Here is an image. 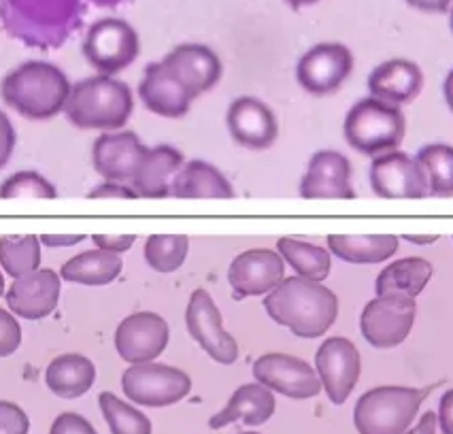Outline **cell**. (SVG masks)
Masks as SVG:
<instances>
[{"instance_id":"cell-1","label":"cell","mask_w":453,"mask_h":434,"mask_svg":"<svg viewBox=\"0 0 453 434\" xmlns=\"http://www.w3.org/2000/svg\"><path fill=\"white\" fill-rule=\"evenodd\" d=\"M81 0H0V26L15 41L39 50L65 45L81 26Z\"/></svg>"},{"instance_id":"cell-29","label":"cell","mask_w":453,"mask_h":434,"mask_svg":"<svg viewBox=\"0 0 453 434\" xmlns=\"http://www.w3.org/2000/svg\"><path fill=\"white\" fill-rule=\"evenodd\" d=\"M124 262L119 258V253H111L104 250H92L77 253L75 258L62 264L60 275L62 279L71 283H81V285H107L119 277L122 273Z\"/></svg>"},{"instance_id":"cell-11","label":"cell","mask_w":453,"mask_h":434,"mask_svg":"<svg viewBox=\"0 0 453 434\" xmlns=\"http://www.w3.org/2000/svg\"><path fill=\"white\" fill-rule=\"evenodd\" d=\"M186 326L189 337L219 364H234L239 358V343L224 330V320L218 305L207 290H194L186 309Z\"/></svg>"},{"instance_id":"cell-12","label":"cell","mask_w":453,"mask_h":434,"mask_svg":"<svg viewBox=\"0 0 453 434\" xmlns=\"http://www.w3.org/2000/svg\"><path fill=\"white\" fill-rule=\"evenodd\" d=\"M254 377L271 391L288 399H313L321 390L318 370L289 353H265L254 362Z\"/></svg>"},{"instance_id":"cell-52","label":"cell","mask_w":453,"mask_h":434,"mask_svg":"<svg viewBox=\"0 0 453 434\" xmlns=\"http://www.w3.org/2000/svg\"><path fill=\"white\" fill-rule=\"evenodd\" d=\"M3 292H4V277L3 273H0V296H3Z\"/></svg>"},{"instance_id":"cell-46","label":"cell","mask_w":453,"mask_h":434,"mask_svg":"<svg viewBox=\"0 0 453 434\" xmlns=\"http://www.w3.org/2000/svg\"><path fill=\"white\" fill-rule=\"evenodd\" d=\"M81 241H86V235H75V236L43 235L41 236V243H45V245H50V247H71V245H77V243H81Z\"/></svg>"},{"instance_id":"cell-5","label":"cell","mask_w":453,"mask_h":434,"mask_svg":"<svg viewBox=\"0 0 453 434\" xmlns=\"http://www.w3.org/2000/svg\"><path fill=\"white\" fill-rule=\"evenodd\" d=\"M381 385L360 396L354 409L356 430L360 434H404L418 415L421 402L434 390Z\"/></svg>"},{"instance_id":"cell-39","label":"cell","mask_w":453,"mask_h":434,"mask_svg":"<svg viewBox=\"0 0 453 434\" xmlns=\"http://www.w3.org/2000/svg\"><path fill=\"white\" fill-rule=\"evenodd\" d=\"M22 345V328L18 320L4 309H0V358H7Z\"/></svg>"},{"instance_id":"cell-18","label":"cell","mask_w":453,"mask_h":434,"mask_svg":"<svg viewBox=\"0 0 453 434\" xmlns=\"http://www.w3.org/2000/svg\"><path fill=\"white\" fill-rule=\"evenodd\" d=\"M145 151L147 147L136 136V132H104L94 141V168L107 182L128 185L133 182Z\"/></svg>"},{"instance_id":"cell-25","label":"cell","mask_w":453,"mask_h":434,"mask_svg":"<svg viewBox=\"0 0 453 434\" xmlns=\"http://www.w3.org/2000/svg\"><path fill=\"white\" fill-rule=\"evenodd\" d=\"M171 196L175 198H233L234 190L213 164L192 160L183 164L173 179Z\"/></svg>"},{"instance_id":"cell-36","label":"cell","mask_w":453,"mask_h":434,"mask_svg":"<svg viewBox=\"0 0 453 434\" xmlns=\"http://www.w3.org/2000/svg\"><path fill=\"white\" fill-rule=\"evenodd\" d=\"M300 196L303 198H356V192L347 182L304 173L300 182Z\"/></svg>"},{"instance_id":"cell-43","label":"cell","mask_w":453,"mask_h":434,"mask_svg":"<svg viewBox=\"0 0 453 434\" xmlns=\"http://www.w3.org/2000/svg\"><path fill=\"white\" fill-rule=\"evenodd\" d=\"M92 241L96 243L98 250H104V252H111V253H124L134 245L136 236L134 235H119V236L94 235Z\"/></svg>"},{"instance_id":"cell-8","label":"cell","mask_w":453,"mask_h":434,"mask_svg":"<svg viewBox=\"0 0 453 434\" xmlns=\"http://www.w3.org/2000/svg\"><path fill=\"white\" fill-rule=\"evenodd\" d=\"M122 390L130 400L143 407H171L183 400L192 390V379L181 368L168 364H133L122 375Z\"/></svg>"},{"instance_id":"cell-37","label":"cell","mask_w":453,"mask_h":434,"mask_svg":"<svg viewBox=\"0 0 453 434\" xmlns=\"http://www.w3.org/2000/svg\"><path fill=\"white\" fill-rule=\"evenodd\" d=\"M307 173L311 174H324V177L339 179V182H351V162L347 160L343 153L339 151H318L311 156Z\"/></svg>"},{"instance_id":"cell-50","label":"cell","mask_w":453,"mask_h":434,"mask_svg":"<svg viewBox=\"0 0 453 434\" xmlns=\"http://www.w3.org/2000/svg\"><path fill=\"white\" fill-rule=\"evenodd\" d=\"M286 3L289 4V7L300 9V7H311V4L319 3V0H286Z\"/></svg>"},{"instance_id":"cell-13","label":"cell","mask_w":453,"mask_h":434,"mask_svg":"<svg viewBox=\"0 0 453 434\" xmlns=\"http://www.w3.org/2000/svg\"><path fill=\"white\" fill-rule=\"evenodd\" d=\"M371 188L379 198H426L428 177L421 164L404 151H388L372 158Z\"/></svg>"},{"instance_id":"cell-10","label":"cell","mask_w":453,"mask_h":434,"mask_svg":"<svg viewBox=\"0 0 453 434\" xmlns=\"http://www.w3.org/2000/svg\"><path fill=\"white\" fill-rule=\"evenodd\" d=\"M354 71V54L343 43H318L298 60L296 79L300 88L313 97H330Z\"/></svg>"},{"instance_id":"cell-42","label":"cell","mask_w":453,"mask_h":434,"mask_svg":"<svg viewBox=\"0 0 453 434\" xmlns=\"http://www.w3.org/2000/svg\"><path fill=\"white\" fill-rule=\"evenodd\" d=\"M89 198H139L130 185L118 183V182H104L96 185L92 192L88 194Z\"/></svg>"},{"instance_id":"cell-54","label":"cell","mask_w":453,"mask_h":434,"mask_svg":"<svg viewBox=\"0 0 453 434\" xmlns=\"http://www.w3.org/2000/svg\"><path fill=\"white\" fill-rule=\"evenodd\" d=\"M241 434H260V432H241Z\"/></svg>"},{"instance_id":"cell-27","label":"cell","mask_w":453,"mask_h":434,"mask_svg":"<svg viewBox=\"0 0 453 434\" xmlns=\"http://www.w3.org/2000/svg\"><path fill=\"white\" fill-rule=\"evenodd\" d=\"M434 275V267L424 258H403L379 273L377 296H407L418 298Z\"/></svg>"},{"instance_id":"cell-2","label":"cell","mask_w":453,"mask_h":434,"mask_svg":"<svg viewBox=\"0 0 453 434\" xmlns=\"http://www.w3.org/2000/svg\"><path fill=\"white\" fill-rule=\"evenodd\" d=\"M268 317L286 326L300 338H318L330 330L339 317V298L319 282L288 277L265 298Z\"/></svg>"},{"instance_id":"cell-30","label":"cell","mask_w":453,"mask_h":434,"mask_svg":"<svg viewBox=\"0 0 453 434\" xmlns=\"http://www.w3.org/2000/svg\"><path fill=\"white\" fill-rule=\"evenodd\" d=\"M277 252L288 262L289 267L296 271L298 277L311 279V282H324L328 279L332 268L330 252L324 247L313 245V243L292 239V236H283L277 241Z\"/></svg>"},{"instance_id":"cell-32","label":"cell","mask_w":453,"mask_h":434,"mask_svg":"<svg viewBox=\"0 0 453 434\" xmlns=\"http://www.w3.org/2000/svg\"><path fill=\"white\" fill-rule=\"evenodd\" d=\"M41 264V239L28 236H3L0 239V267L13 279L35 273Z\"/></svg>"},{"instance_id":"cell-3","label":"cell","mask_w":453,"mask_h":434,"mask_svg":"<svg viewBox=\"0 0 453 434\" xmlns=\"http://www.w3.org/2000/svg\"><path fill=\"white\" fill-rule=\"evenodd\" d=\"M71 89L68 77L56 65L28 60L0 81V98L22 118L43 121L65 111Z\"/></svg>"},{"instance_id":"cell-28","label":"cell","mask_w":453,"mask_h":434,"mask_svg":"<svg viewBox=\"0 0 453 434\" xmlns=\"http://www.w3.org/2000/svg\"><path fill=\"white\" fill-rule=\"evenodd\" d=\"M400 239L394 235H330L328 250L351 264H381L398 252Z\"/></svg>"},{"instance_id":"cell-20","label":"cell","mask_w":453,"mask_h":434,"mask_svg":"<svg viewBox=\"0 0 453 434\" xmlns=\"http://www.w3.org/2000/svg\"><path fill=\"white\" fill-rule=\"evenodd\" d=\"M60 298V277L50 268L18 277L7 292L9 309L24 320H43L51 315Z\"/></svg>"},{"instance_id":"cell-22","label":"cell","mask_w":453,"mask_h":434,"mask_svg":"<svg viewBox=\"0 0 453 434\" xmlns=\"http://www.w3.org/2000/svg\"><path fill=\"white\" fill-rule=\"evenodd\" d=\"M139 97L151 113L168 120H179L188 115L189 105L194 100L162 62L147 65L143 81L139 86Z\"/></svg>"},{"instance_id":"cell-44","label":"cell","mask_w":453,"mask_h":434,"mask_svg":"<svg viewBox=\"0 0 453 434\" xmlns=\"http://www.w3.org/2000/svg\"><path fill=\"white\" fill-rule=\"evenodd\" d=\"M439 426L442 434H453V388L441 396L439 402Z\"/></svg>"},{"instance_id":"cell-35","label":"cell","mask_w":453,"mask_h":434,"mask_svg":"<svg viewBox=\"0 0 453 434\" xmlns=\"http://www.w3.org/2000/svg\"><path fill=\"white\" fill-rule=\"evenodd\" d=\"M56 196L54 185L35 171L15 173L0 185V198H56Z\"/></svg>"},{"instance_id":"cell-16","label":"cell","mask_w":453,"mask_h":434,"mask_svg":"<svg viewBox=\"0 0 453 434\" xmlns=\"http://www.w3.org/2000/svg\"><path fill=\"white\" fill-rule=\"evenodd\" d=\"M162 65L192 98H198L200 94L218 86L224 73L219 56L211 47L200 43L177 45L171 54L165 56Z\"/></svg>"},{"instance_id":"cell-9","label":"cell","mask_w":453,"mask_h":434,"mask_svg":"<svg viewBox=\"0 0 453 434\" xmlns=\"http://www.w3.org/2000/svg\"><path fill=\"white\" fill-rule=\"evenodd\" d=\"M418 315V303L407 296H377L360 317L362 337L377 349H392L407 341Z\"/></svg>"},{"instance_id":"cell-17","label":"cell","mask_w":453,"mask_h":434,"mask_svg":"<svg viewBox=\"0 0 453 434\" xmlns=\"http://www.w3.org/2000/svg\"><path fill=\"white\" fill-rule=\"evenodd\" d=\"M286 279V262L273 250H250L239 253L228 268V283L234 298L273 292Z\"/></svg>"},{"instance_id":"cell-4","label":"cell","mask_w":453,"mask_h":434,"mask_svg":"<svg viewBox=\"0 0 453 434\" xmlns=\"http://www.w3.org/2000/svg\"><path fill=\"white\" fill-rule=\"evenodd\" d=\"M134 111L130 88L119 79L96 75L73 86L65 113L81 130H119Z\"/></svg>"},{"instance_id":"cell-31","label":"cell","mask_w":453,"mask_h":434,"mask_svg":"<svg viewBox=\"0 0 453 434\" xmlns=\"http://www.w3.org/2000/svg\"><path fill=\"white\" fill-rule=\"evenodd\" d=\"M428 177V196L449 198L453 196V147L432 143L421 147L415 156Z\"/></svg>"},{"instance_id":"cell-47","label":"cell","mask_w":453,"mask_h":434,"mask_svg":"<svg viewBox=\"0 0 453 434\" xmlns=\"http://www.w3.org/2000/svg\"><path fill=\"white\" fill-rule=\"evenodd\" d=\"M436 423H439V417H436L434 411H428L421 415V420L413 430L404 432V434H436Z\"/></svg>"},{"instance_id":"cell-34","label":"cell","mask_w":453,"mask_h":434,"mask_svg":"<svg viewBox=\"0 0 453 434\" xmlns=\"http://www.w3.org/2000/svg\"><path fill=\"white\" fill-rule=\"evenodd\" d=\"M188 252L189 239L183 235H154L145 241V260L156 273H175Z\"/></svg>"},{"instance_id":"cell-6","label":"cell","mask_w":453,"mask_h":434,"mask_svg":"<svg viewBox=\"0 0 453 434\" xmlns=\"http://www.w3.org/2000/svg\"><path fill=\"white\" fill-rule=\"evenodd\" d=\"M407 121L400 107L381 103L377 98H365L349 109L345 118V141L351 150L365 156H381L396 151L403 145Z\"/></svg>"},{"instance_id":"cell-21","label":"cell","mask_w":453,"mask_h":434,"mask_svg":"<svg viewBox=\"0 0 453 434\" xmlns=\"http://www.w3.org/2000/svg\"><path fill=\"white\" fill-rule=\"evenodd\" d=\"M421 88H424V73L407 58H392L379 65L368 77L371 98L381 100L392 107L411 105L419 97Z\"/></svg>"},{"instance_id":"cell-51","label":"cell","mask_w":453,"mask_h":434,"mask_svg":"<svg viewBox=\"0 0 453 434\" xmlns=\"http://www.w3.org/2000/svg\"><path fill=\"white\" fill-rule=\"evenodd\" d=\"M92 3L98 4V7H118L124 0H92Z\"/></svg>"},{"instance_id":"cell-14","label":"cell","mask_w":453,"mask_h":434,"mask_svg":"<svg viewBox=\"0 0 453 434\" xmlns=\"http://www.w3.org/2000/svg\"><path fill=\"white\" fill-rule=\"evenodd\" d=\"M321 388L334 405H343L360 379V352L349 338L330 337L315 353Z\"/></svg>"},{"instance_id":"cell-53","label":"cell","mask_w":453,"mask_h":434,"mask_svg":"<svg viewBox=\"0 0 453 434\" xmlns=\"http://www.w3.org/2000/svg\"><path fill=\"white\" fill-rule=\"evenodd\" d=\"M449 28H451V33H453V7L449 9Z\"/></svg>"},{"instance_id":"cell-26","label":"cell","mask_w":453,"mask_h":434,"mask_svg":"<svg viewBox=\"0 0 453 434\" xmlns=\"http://www.w3.org/2000/svg\"><path fill=\"white\" fill-rule=\"evenodd\" d=\"M96 379V368L92 360L81 356V353H62L51 360L45 370L47 388L54 391L60 399H79L94 385Z\"/></svg>"},{"instance_id":"cell-41","label":"cell","mask_w":453,"mask_h":434,"mask_svg":"<svg viewBox=\"0 0 453 434\" xmlns=\"http://www.w3.org/2000/svg\"><path fill=\"white\" fill-rule=\"evenodd\" d=\"M15 143H18V136H15L12 120L0 111V168L7 167V162L12 160Z\"/></svg>"},{"instance_id":"cell-15","label":"cell","mask_w":453,"mask_h":434,"mask_svg":"<svg viewBox=\"0 0 453 434\" xmlns=\"http://www.w3.org/2000/svg\"><path fill=\"white\" fill-rule=\"evenodd\" d=\"M171 338L166 320L151 311H139L119 322L115 330V349L130 364L154 362Z\"/></svg>"},{"instance_id":"cell-40","label":"cell","mask_w":453,"mask_h":434,"mask_svg":"<svg viewBox=\"0 0 453 434\" xmlns=\"http://www.w3.org/2000/svg\"><path fill=\"white\" fill-rule=\"evenodd\" d=\"M50 434H98L86 417L79 413H60L51 423Z\"/></svg>"},{"instance_id":"cell-24","label":"cell","mask_w":453,"mask_h":434,"mask_svg":"<svg viewBox=\"0 0 453 434\" xmlns=\"http://www.w3.org/2000/svg\"><path fill=\"white\" fill-rule=\"evenodd\" d=\"M275 396L262 384H245L230 396L228 405L209 420L213 430L230 426L234 422H243L247 426H262L275 413Z\"/></svg>"},{"instance_id":"cell-33","label":"cell","mask_w":453,"mask_h":434,"mask_svg":"<svg viewBox=\"0 0 453 434\" xmlns=\"http://www.w3.org/2000/svg\"><path fill=\"white\" fill-rule=\"evenodd\" d=\"M98 405L111 434H151L150 417L128 402L119 400L113 391H103L98 396Z\"/></svg>"},{"instance_id":"cell-45","label":"cell","mask_w":453,"mask_h":434,"mask_svg":"<svg viewBox=\"0 0 453 434\" xmlns=\"http://www.w3.org/2000/svg\"><path fill=\"white\" fill-rule=\"evenodd\" d=\"M404 3L424 13H447L453 7V0H404Z\"/></svg>"},{"instance_id":"cell-38","label":"cell","mask_w":453,"mask_h":434,"mask_svg":"<svg viewBox=\"0 0 453 434\" xmlns=\"http://www.w3.org/2000/svg\"><path fill=\"white\" fill-rule=\"evenodd\" d=\"M30 420L22 407L0 400V434H28Z\"/></svg>"},{"instance_id":"cell-7","label":"cell","mask_w":453,"mask_h":434,"mask_svg":"<svg viewBox=\"0 0 453 434\" xmlns=\"http://www.w3.org/2000/svg\"><path fill=\"white\" fill-rule=\"evenodd\" d=\"M141 54L136 30L119 18H104L89 26L83 41V56L100 75H118Z\"/></svg>"},{"instance_id":"cell-19","label":"cell","mask_w":453,"mask_h":434,"mask_svg":"<svg viewBox=\"0 0 453 434\" xmlns=\"http://www.w3.org/2000/svg\"><path fill=\"white\" fill-rule=\"evenodd\" d=\"M228 130L233 139L247 150H268L277 141L279 124L273 109L254 97H241L228 107Z\"/></svg>"},{"instance_id":"cell-48","label":"cell","mask_w":453,"mask_h":434,"mask_svg":"<svg viewBox=\"0 0 453 434\" xmlns=\"http://www.w3.org/2000/svg\"><path fill=\"white\" fill-rule=\"evenodd\" d=\"M404 241L415 243V245H430V243H436L441 239L439 235H426V236H418V235H403Z\"/></svg>"},{"instance_id":"cell-49","label":"cell","mask_w":453,"mask_h":434,"mask_svg":"<svg viewBox=\"0 0 453 434\" xmlns=\"http://www.w3.org/2000/svg\"><path fill=\"white\" fill-rule=\"evenodd\" d=\"M442 94H445L447 107L453 111V68L449 71V75L445 77V86H442Z\"/></svg>"},{"instance_id":"cell-23","label":"cell","mask_w":453,"mask_h":434,"mask_svg":"<svg viewBox=\"0 0 453 434\" xmlns=\"http://www.w3.org/2000/svg\"><path fill=\"white\" fill-rule=\"evenodd\" d=\"M183 164L186 162H183L181 151L171 145H157L145 151L128 185L136 196H143V198H166L171 196L173 179L181 171Z\"/></svg>"}]
</instances>
